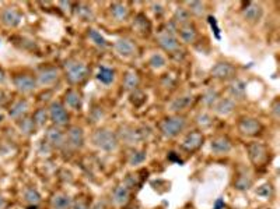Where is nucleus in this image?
I'll return each instance as SVG.
<instances>
[{
	"label": "nucleus",
	"instance_id": "30",
	"mask_svg": "<svg viewBox=\"0 0 280 209\" xmlns=\"http://www.w3.org/2000/svg\"><path fill=\"white\" fill-rule=\"evenodd\" d=\"M139 84H140V78H139L136 71L132 70V71H128L125 74V77H123V87H125V89L134 91V89H137Z\"/></svg>",
	"mask_w": 280,
	"mask_h": 209
},
{
	"label": "nucleus",
	"instance_id": "14",
	"mask_svg": "<svg viewBox=\"0 0 280 209\" xmlns=\"http://www.w3.org/2000/svg\"><path fill=\"white\" fill-rule=\"evenodd\" d=\"M243 17H244V20L251 22V24H257L263 17V9H262L261 4L254 3V1H249V3H246L245 6H244V9H243Z\"/></svg>",
	"mask_w": 280,
	"mask_h": 209
},
{
	"label": "nucleus",
	"instance_id": "35",
	"mask_svg": "<svg viewBox=\"0 0 280 209\" xmlns=\"http://www.w3.org/2000/svg\"><path fill=\"white\" fill-rule=\"evenodd\" d=\"M24 199H25V202H28L30 205L35 207V205H38V204L41 202V195H39V193H38L35 188H25V190H24Z\"/></svg>",
	"mask_w": 280,
	"mask_h": 209
},
{
	"label": "nucleus",
	"instance_id": "38",
	"mask_svg": "<svg viewBox=\"0 0 280 209\" xmlns=\"http://www.w3.org/2000/svg\"><path fill=\"white\" fill-rule=\"evenodd\" d=\"M89 38H90V41L95 45V46L102 48V49H105V48H107V45H108L107 44V41H105V38H104V36L101 35V32H98L97 30H90Z\"/></svg>",
	"mask_w": 280,
	"mask_h": 209
},
{
	"label": "nucleus",
	"instance_id": "50",
	"mask_svg": "<svg viewBox=\"0 0 280 209\" xmlns=\"http://www.w3.org/2000/svg\"><path fill=\"white\" fill-rule=\"evenodd\" d=\"M91 209H107V207H105V204H104V202L98 201V202H95V204L91 207Z\"/></svg>",
	"mask_w": 280,
	"mask_h": 209
},
{
	"label": "nucleus",
	"instance_id": "16",
	"mask_svg": "<svg viewBox=\"0 0 280 209\" xmlns=\"http://www.w3.org/2000/svg\"><path fill=\"white\" fill-rule=\"evenodd\" d=\"M13 84L17 88V91H20L22 94H28L37 87V80L27 74H19L13 78Z\"/></svg>",
	"mask_w": 280,
	"mask_h": 209
},
{
	"label": "nucleus",
	"instance_id": "40",
	"mask_svg": "<svg viewBox=\"0 0 280 209\" xmlns=\"http://www.w3.org/2000/svg\"><path fill=\"white\" fill-rule=\"evenodd\" d=\"M187 6H188L187 10L189 11V14H193L196 17H201L205 14V3L202 1H189Z\"/></svg>",
	"mask_w": 280,
	"mask_h": 209
},
{
	"label": "nucleus",
	"instance_id": "26",
	"mask_svg": "<svg viewBox=\"0 0 280 209\" xmlns=\"http://www.w3.org/2000/svg\"><path fill=\"white\" fill-rule=\"evenodd\" d=\"M27 112H28V102L25 99L16 100L10 109V117H13L14 120H21L22 117H25Z\"/></svg>",
	"mask_w": 280,
	"mask_h": 209
},
{
	"label": "nucleus",
	"instance_id": "49",
	"mask_svg": "<svg viewBox=\"0 0 280 209\" xmlns=\"http://www.w3.org/2000/svg\"><path fill=\"white\" fill-rule=\"evenodd\" d=\"M225 207V204H224V201L222 198H219L216 201V204H214V209H222Z\"/></svg>",
	"mask_w": 280,
	"mask_h": 209
},
{
	"label": "nucleus",
	"instance_id": "34",
	"mask_svg": "<svg viewBox=\"0 0 280 209\" xmlns=\"http://www.w3.org/2000/svg\"><path fill=\"white\" fill-rule=\"evenodd\" d=\"M167 64V59L166 56L161 55V53H153L149 59V66L154 70H160V68H164Z\"/></svg>",
	"mask_w": 280,
	"mask_h": 209
},
{
	"label": "nucleus",
	"instance_id": "12",
	"mask_svg": "<svg viewBox=\"0 0 280 209\" xmlns=\"http://www.w3.org/2000/svg\"><path fill=\"white\" fill-rule=\"evenodd\" d=\"M66 145H69L72 149H81L84 146V131L81 127H69L66 132Z\"/></svg>",
	"mask_w": 280,
	"mask_h": 209
},
{
	"label": "nucleus",
	"instance_id": "37",
	"mask_svg": "<svg viewBox=\"0 0 280 209\" xmlns=\"http://www.w3.org/2000/svg\"><path fill=\"white\" fill-rule=\"evenodd\" d=\"M48 117H49V114H48V110L45 109V108H41V109L37 110L33 116V121L34 124H35V127H44L45 123L48 121Z\"/></svg>",
	"mask_w": 280,
	"mask_h": 209
},
{
	"label": "nucleus",
	"instance_id": "52",
	"mask_svg": "<svg viewBox=\"0 0 280 209\" xmlns=\"http://www.w3.org/2000/svg\"><path fill=\"white\" fill-rule=\"evenodd\" d=\"M6 205H7V201L4 199V197L0 195V209H4L6 208Z\"/></svg>",
	"mask_w": 280,
	"mask_h": 209
},
{
	"label": "nucleus",
	"instance_id": "28",
	"mask_svg": "<svg viewBox=\"0 0 280 209\" xmlns=\"http://www.w3.org/2000/svg\"><path fill=\"white\" fill-rule=\"evenodd\" d=\"M252 186V177L248 172H244V173H240L234 181V188H237L238 191H246L249 190Z\"/></svg>",
	"mask_w": 280,
	"mask_h": 209
},
{
	"label": "nucleus",
	"instance_id": "17",
	"mask_svg": "<svg viewBox=\"0 0 280 209\" xmlns=\"http://www.w3.org/2000/svg\"><path fill=\"white\" fill-rule=\"evenodd\" d=\"M59 80V70L56 67H46L42 71H39L38 77H37V84L42 85V87H48L55 84Z\"/></svg>",
	"mask_w": 280,
	"mask_h": 209
},
{
	"label": "nucleus",
	"instance_id": "48",
	"mask_svg": "<svg viewBox=\"0 0 280 209\" xmlns=\"http://www.w3.org/2000/svg\"><path fill=\"white\" fill-rule=\"evenodd\" d=\"M168 159H169V161H175V162H178L179 165L182 163V161H181V158H178V156H177V154H175V152H169V155H168Z\"/></svg>",
	"mask_w": 280,
	"mask_h": 209
},
{
	"label": "nucleus",
	"instance_id": "42",
	"mask_svg": "<svg viewBox=\"0 0 280 209\" xmlns=\"http://www.w3.org/2000/svg\"><path fill=\"white\" fill-rule=\"evenodd\" d=\"M196 124H199L202 129H209L213 124V117L209 113H206V112L199 113L196 116Z\"/></svg>",
	"mask_w": 280,
	"mask_h": 209
},
{
	"label": "nucleus",
	"instance_id": "33",
	"mask_svg": "<svg viewBox=\"0 0 280 209\" xmlns=\"http://www.w3.org/2000/svg\"><path fill=\"white\" fill-rule=\"evenodd\" d=\"M147 158V154L146 151H142V149H133L131 154H129V158H128V162L131 166H137L142 165Z\"/></svg>",
	"mask_w": 280,
	"mask_h": 209
},
{
	"label": "nucleus",
	"instance_id": "3",
	"mask_svg": "<svg viewBox=\"0 0 280 209\" xmlns=\"http://www.w3.org/2000/svg\"><path fill=\"white\" fill-rule=\"evenodd\" d=\"M187 127V119L184 116H171V117H166L164 120L160 121L158 124V130L160 132L166 137V138H174L179 135L181 132L185 130Z\"/></svg>",
	"mask_w": 280,
	"mask_h": 209
},
{
	"label": "nucleus",
	"instance_id": "29",
	"mask_svg": "<svg viewBox=\"0 0 280 209\" xmlns=\"http://www.w3.org/2000/svg\"><path fill=\"white\" fill-rule=\"evenodd\" d=\"M97 80L100 81L101 84H104V85H110L115 80V71L112 68L101 66L98 68V73H97Z\"/></svg>",
	"mask_w": 280,
	"mask_h": 209
},
{
	"label": "nucleus",
	"instance_id": "4",
	"mask_svg": "<svg viewBox=\"0 0 280 209\" xmlns=\"http://www.w3.org/2000/svg\"><path fill=\"white\" fill-rule=\"evenodd\" d=\"M172 24V22H171ZM171 24H169V27L167 25V28L166 30H163L161 32H158L157 35V42L158 45L168 52V53H171V55H175V53H178L179 50V42H178V38L175 36V28L172 27L171 28Z\"/></svg>",
	"mask_w": 280,
	"mask_h": 209
},
{
	"label": "nucleus",
	"instance_id": "47",
	"mask_svg": "<svg viewBox=\"0 0 280 209\" xmlns=\"http://www.w3.org/2000/svg\"><path fill=\"white\" fill-rule=\"evenodd\" d=\"M7 100H9V95H7L3 89H0V106H3L4 103H7Z\"/></svg>",
	"mask_w": 280,
	"mask_h": 209
},
{
	"label": "nucleus",
	"instance_id": "13",
	"mask_svg": "<svg viewBox=\"0 0 280 209\" xmlns=\"http://www.w3.org/2000/svg\"><path fill=\"white\" fill-rule=\"evenodd\" d=\"M0 21L3 22L6 27L14 28V27L21 24L22 14L14 7H6L0 11Z\"/></svg>",
	"mask_w": 280,
	"mask_h": 209
},
{
	"label": "nucleus",
	"instance_id": "6",
	"mask_svg": "<svg viewBox=\"0 0 280 209\" xmlns=\"http://www.w3.org/2000/svg\"><path fill=\"white\" fill-rule=\"evenodd\" d=\"M146 138L145 129H134L131 126H123L119 130V137L118 140L123 141L128 145H134L137 143H142Z\"/></svg>",
	"mask_w": 280,
	"mask_h": 209
},
{
	"label": "nucleus",
	"instance_id": "19",
	"mask_svg": "<svg viewBox=\"0 0 280 209\" xmlns=\"http://www.w3.org/2000/svg\"><path fill=\"white\" fill-rule=\"evenodd\" d=\"M233 145L231 141L224 137V135H219V137H214L212 141H210V149H212L213 154L216 155H224L228 154L231 151Z\"/></svg>",
	"mask_w": 280,
	"mask_h": 209
},
{
	"label": "nucleus",
	"instance_id": "24",
	"mask_svg": "<svg viewBox=\"0 0 280 209\" xmlns=\"http://www.w3.org/2000/svg\"><path fill=\"white\" fill-rule=\"evenodd\" d=\"M193 103V96L192 95H181L178 98L172 100L169 103V110L174 112V113H179V112H184L187 110L189 106H192Z\"/></svg>",
	"mask_w": 280,
	"mask_h": 209
},
{
	"label": "nucleus",
	"instance_id": "32",
	"mask_svg": "<svg viewBox=\"0 0 280 209\" xmlns=\"http://www.w3.org/2000/svg\"><path fill=\"white\" fill-rule=\"evenodd\" d=\"M172 22L175 25H185L190 22V14L189 11L187 10L185 7H178L177 10L174 11V17H172Z\"/></svg>",
	"mask_w": 280,
	"mask_h": 209
},
{
	"label": "nucleus",
	"instance_id": "11",
	"mask_svg": "<svg viewBox=\"0 0 280 209\" xmlns=\"http://www.w3.org/2000/svg\"><path fill=\"white\" fill-rule=\"evenodd\" d=\"M203 134L201 131H190L185 135V138L182 140V144H181V148L187 152H195L201 148L203 145Z\"/></svg>",
	"mask_w": 280,
	"mask_h": 209
},
{
	"label": "nucleus",
	"instance_id": "36",
	"mask_svg": "<svg viewBox=\"0 0 280 209\" xmlns=\"http://www.w3.org/2000/svg\"><path fill=\"white\" fill-rule=\"evenodd\" d=\"M220 99V96H219V92L216 91L214 88H209L205 94H203V103L207 106V108H213L214 105H216V102Z\"/></svg>",
	"mask_w": 280,
	"mask_h": 209
},
{
	"label": "nucleus",
	"instance_id": "31",
	"mask_svg": "<svg viewBox=\"0 0 280 209\" xmlns=\"http://www.w3.org/2000/svg\"><path fill=\"white\" fill-rule=\"evenodd\" d=\"M133 28H136V31L140 33H149L151 30V24L147 20L145 14H137L133 22Z\"/></svg>",
	"mask_w": 280,
	"mask_h": 209
},
{
	"label": "nucleus",
	"instance_id": "53",
	"mask_svg": "<svg viewBox=\"0 0 280 209\" xmlns=\"http://www.w3.org/2000/svg\"><path fill=\"white\" fill-rule=\"evenodd\" d=\"M6 81V76H4V71L0 68V84H3Z\"/></svg>",
	"mask_w": 280,
	"mask_h": 209
},
{
	"label": "nucleus",
	"instance_id": "22",
	"mask_svg": "<svg viewBox=\"0 0 280 209\" xmlns=\"http://www.w3.org/2000/svg\"><path fill=\"white\" fill-rule=\"evenodd\" d=\"M214 112L220 116H228L231 114L235 109V100L231 98H220L213 106Z\"/></svg>",
	"mask_w": 280,
	"mask_h": 209
},
{
	"label": "nucleus",
	"instance_id": "7",
	"mask_svg": "<svg viewBox=\"0 0 280 209\" xmlns=\"http://www.w3.org/2000/svg\"><path fill=\"white\" fill-rule=\"evenodd\" d=\"M45 143L48 144L51 148L60 149L66 145V132L60 130V127L52 126L48 129L46 135H45Z\"/></svg>",
	"mask_w": 280,
	"mask_h": 209
},
{
	"label": "nucleus",
	"instance_id": "45",
	"mask_svg": "<svg viewBox=\"0 0 280 209\" xmlns=\"http://www.w3.org/2000/svg\"><path fill=\"white\" fill-rule=\"evenodd\" d=\"M70 209H90L89 202L86 199H77V201H73L72 202V207Z\"/></svg>",
	"mask_w": 280,
	"mask_h": 209
},
{
	"label": "nucleus",
	"instance_id": "39",
	"mask_svg": "<svg viewBox=\"0 0 280 209\" xmlns=\"http://www.w3.org/2000/svg\"><path fill=\"white\" fill-rule=\"evenodd\" d=\"M76 13H77L78 18H81L83 21H89L93 18V10L91 7L87 6V4H77V9H76Z\"/></svg>",
	"mask_w": 280,
	"mask_h": 209
},
{
	"label": "nucleus",
	"instance_id": "43",
	"mask_svg": "<svg viewBox=\"0 0 280 209\" xmlns=\"http://www.w3.org/2000/svg\"><path fill=\"white\" fill-rule=\"evenodd\" d=\"M273 187H272V184H269V183H265V184H262L261 187H258L257 190V195L259 197H262V198L268 199L270 198L272 195H273Z\"/></svg>",
	"mask_w": 280,
	"mask_h": 209
},
{
	"label": "nucleus",
	"instance_id": "46",
	"mask_svg": "<svg viewBox=\"0 0 280 209\" xmlns=\"http://www.w3.org/2000/svg\"><path fill=\"white\" fill-rule=\"evenodd\" d=\"M279 108H280L279 99H275L273 105H272V112H273V114H275V117H276V119L279 117Z\"/></svg>",
	"mask_w": 280,
	"mask_h": 209
},
{
	"label": "nucleus",
	"instance_id": "21",
	"mask_svg": "<svg viewBox=\"0 0 280 209\" xmlns=\"http://www.w3.org/2000/svg\"><path fill=\"white\" fill-rule=\"evenodd\" d=\"M178 33L181 41L185 42V44H193L196 41V38H198V31H196L195 25L190 24V22L178 27Z\"/></svg>",
	"mask_w": 280,
	"mask_h": 209
},
{
	"label": "nucleus",
	"instance_id": "9",
	"mask_svg": "<svg viewBox=\"0 0 280 209\" xmlns=\"http://www.w3.org/2000/svg\"><path fill=\"white\" fill-rule=\"evenodd\" d=\"M238 130L243 135L255 137L262 131V124L258 119H254V117H241L238 121Z\"/></svg>",
	"mask_w": 280,
	"mask_h": 209
},
{
	"label": "nucleus",
	"instance_id": "15",
	"mask_svg": "<svg viewBox=\"0 0 280 209\" xmlns=\"http://www.w3.org/2000/svg\"><path fill=\"white\" fill-rule=\"evenodd\" d=\"M115 52L122 57H133L137 53V48L132 39H128V38H121L118 39L115 45Z\"/></svg>",
	"mask_w": 280,
	"mask_h": 209
},
{
	"label": "nucleus",
	"instance_id": "2",
	"mask_svg": "<svg viewBox=\"0 0 280 209\" xmlns=\"http://www.w3.org/2000/svg\"><path fill=\"white\" fill-rule=\"evenodd\" d=\"M93 144L105 152H112L116 151L119 146V140L118 135L108 129H98L93 134Z\"/></svg>",
	"mask_w": 280,
	"mask_h": 209
},
{
	"label": "nucleus",
	"instance_id": "54",
	"mask_svg": "<svg viewBox=\"0 0 280 209\" xmlns=\"http://www.w3.org/2000/svg\"><path fill=\"white\" fill-rule=\"evenodd\" d=\"M4 120V116H3V114H0V121H3Z\"/></svg>",
	"mask_w": 280,
	"mask_h": 209
},
{
	"label": "nucleus",
	"instance_id": "25",
	"mask_svg": "<svg viewBox=\"0 0 280 209\" xmlns=\"http://www.w3.org/2000/svg\"><path fill=\"white\" fill-rule=\"evenodd\" d=\"M73 199L65 193H56L51 198V208L52 209H70Z\"/></svg>",
	"mask_w": 280,
	"mask_h": 209
},
{
	"label": "nucleus",
	"instance_id": "8",
	"mask_svg": "<svg viewBox=\"0 0 280 209\" xmlns=\"http://www.w3.org/2000/svg\"><path fill=\"white\" fill-rule=\"evenodd\" d=\"M210 76L220 81H227L235 77V67L228 62H217L210 70Z\"/></svg>",
	"mask_w": 280,
	"mask_h": 209
},
{
	"label": "nucleus",
	"instance_id": "44",
	"mask_svg": "<svg viewBox=\"0 0 280 209\" xmlns=\"http://www.w3.org/2000/svg\"><path fill=\"white\" fill-rule=\"evenodd\" d=\"M131 100H132V103H133L134 106H140V105H142V103L146 100V95L142 92V91L134 89V91H132Z\"/></svg>",
	"mask_w": 280,
	"mask_h": 209
},
{
	"label": "nucleus",
	"instance_id": "27",
	"mask_svg": "<svg viewBox=\"0 0 280 209\" xmlns=\"http://www.w3.org/2000/svg\"><path fill=\"white\" fill-rule=\"evenodd\" d=\"M110 11L116 21H126L129 17V7L123 3H112Z\"/></svg>",
	"mask_w": 280,
	"mask_h": 209
},
{
	"label": "nucleus",
	"instance_id": "51",
	"mask_svg": "<svg viewBox=\"0 0 280 209\" xmlns=\"http://www.w3.org/2000/svg\"><path fill=\"white\" fill-rule=\"evenodd\" d=\"M151 6H153V7H154V9H153V10L156 11V13H158V14H161V13H163V9H161V3H153V4H151Z\"/></svg>",
	"mask_w": 280,
	"mask_h": 209
},
{
	"label": "nucleus",
	"instance_id": "20",
	"mask_svg": "<svg viewBox=\"0 0 280 209\" xmlns=\"http://www.w3.org/2000/svg\"><path fill=\"white\" fill-rule=\"evenodd\" d=\"M83 106V98L76 89H69L65 94V108L78 112Z\"/></svg>",
	"mask_w": 280,
	"mask_h": 209
},
{
	"label": "nucleus",
	"instance_id": "5",
	"mask_svg": "<svg viewBox=\"0 0 280 209\" xmlns=\"http://www.w3.org/2000/svg\"><path fill=\"white\" fill-rule=\"evenodd\" d=\"M48 114H49V119L54 123V126L56 127H63V126H67V123L70 120V116H69V112L65 108L63 103L60 102H52L51 106H49V110H48Z\"/></svg>",
	"mask_w": 280,
	"mask_h": 209
},
{
	"label": "nucleus",
	"instance_id": "23",
	"mask_svg": "<svg viewBox=\"0 0 280 209\" xmlns=\"http://www.w3.org/2000/svg\"><path fill=\"white\" fill-rule=\"evenodd\" d=\"M246 92V82L243 80H233V82L228 87V94L231 99H244Z\"/></svg>",
	"mask_w": 280,
	"mask_h": 209
},
{
	"label": "nucleus",
	"instance_id": "10",
	"mask_svg": "<svg viewBox=\"0 0 280 209\" xmlns=\"http://www.w3.org/2000/svg\"><path fill=\"white\" fill-rule=\"evenodd\" d=\"M246 149H248V156H249L252 163L263 165L268 161V149L263 144L251 143Z\"/></svg>",
	"mask_w": 280,
	"mask_h": 209
},
{
	"label": "nucleus",
	"instance_id": "1",
	"mask_svg": "<svg viewBox=\"0 0 280 209\" xmlns=\"http://www.w3.org/2000/svg\"><path fill=\"white\" fill-rule=\"evenodd\" d=\"M89 67L83 62H78L76 59H69L67 62H65V76L67 81L73 85L86 81L89 77Z\"/></svg>",
	"mask_w": 280,
	"mask_h": 209
},
{
	"label": "nucleus",
	"instance_id": "18",
	"mask_svg": "<svg viewBox=\"0 0 280 209\" xmlns=\"http://www.w3.org/2000/svg\"><path fill=\"white\" fill-rule=\"evenodd\" d=\"M131 199V188L128 187L125 183L118 184L116 187L112 190V201L115 205L118 207H123L129 202Z\"/></svg>",
	"mask_w": 280,
	"mask_h": 209
},
{
	"label": "nucleus",
	"instance_id": "41",
	"mask_svg": "<svg viewBox=\"0 0 280 209\" xmlns=\"http://www.w3.org/2000/svg\"><path fill=\"white\" fill-rule=\"evenodd\" d=\"M19 126H20L21 132H24L25 135H30L35 130V124H34L33 119H28V117H22L21 120H19Z\"/></svg>",
	"mask_w": 280,
	"mask_h": 209
}]
</instances>
